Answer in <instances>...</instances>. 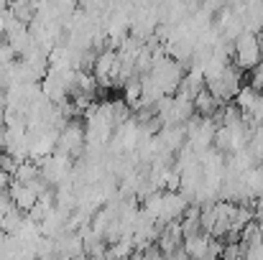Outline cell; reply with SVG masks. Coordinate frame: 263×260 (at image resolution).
I'll use <instances>...</instances> for the list:
<instances>
[{
  "label": "cell",
  "mask_w": 263,
  "mask_h": 260,
  "mask_svg": "<svg viewBox=\"0 0 263 260\" xmlns=\"http://www.w3.org/2000/svg\"><path fill=\"white\" fill-rule=\"evenodd\" d=\"M194 115V102L179 94H169L156 105V120L161 128H176V125H186Z\"/></svg>",
  "instance_id": "1"
},
{
  "label": "cell",
  "mask_w": 263,
  "mask_h": 260,
  "mask_svg": "<svg viewBox=\"0 0 263 260\" xmlns=\"http://www.w3.org/2000/svg\"><path fill=\"white\" fill-rule=\"evenodd\" d=\"M233 62L240 72H253L263 62V41L256 33H243L233 44Z\"/></svg>",
  "instance_id": "2"
},
{
  "label": "cell",
  "mask_w": 263,
  "mask_h": 260,
  "mask_svg": "<svg viewBox=\"0 0 263 260\" xmlns=\"http://www.w3.org/2000/svg\"><path fill=\"white\" fill-rule=\"evenodd\" d=\"M87 151V133H85V120H72L67 123V128L59 133V141H57V153L59 156H67V158H82Z\"/></svg>",
  "instance_id": "3"
},
{
  "label": "cell",
  "mask_w": 263,
  "mask_h": 260,
  "mask_svg": "<svg viewBox=\"0 0 263 260\" xmlns=\"http://www.w3.org/2000/svg\"><path fill=\"white\" fill-rule=\"evenodd\" d=\"M243 72L235 67V64H230L222 74H217L215 79H207V92L220 102V105H225V102H235V97H238V92L243 89Z\"/></svg>",
  "instance_id": "4"
},
{
  "label": "cell",
  "mask_w": 263,
  "mask_h": 260,
  "mask_svg": "<svg viewBox=\"0 0 263 260\" xmlns=\"http://www.w3.org/2000/svg\"><path fill=\"white\" fill-rule=\"evenodd\" d=\"M151 77H154L156 85L164 89V94L169 97V94H176V89H179V85H181V79L186 77V69L166 54V56H161V59L154 62V67H151Z\"/></svg>",
  "instance_id": "5"
},
{
  "label": "cell",
  "mask_w": 263,
  "mask_h": 260,
  "mask_svg": "<svg viewBox=\"0 0 263 260\" xmlns=\"http://www.w3.org/2000/svg\"><path fill=\"white\" fill-rule=\"evenodd\" d=\"M39 169H41V176L46 178V184L57 189V186H62V184L72 181V173H74V161H72V158H67V156L54 153V156L44 158V161L39 164Z\"/></svg>",
  "instance_id": "6"
},
{
  "label": "cell",
  "mask_w": 263,
  "mask_h": 260,
  "mask_svg": "<svg viewBox=\"0 0 263 260\" xmlns=\"http://www.w3.org/2000/svg\"><path fill=\"white\" fill-rule=\"evenodd\" d=\"M92 74L97 79L100 87H115V79H118V51L115 49H102L97 54V62L92 67Z\"/></svg>",
  "instance_id": "7"
},
{
  "label": "cell",
  "mask_w": 263,
  "mask_h": 260,
  "mask_svg": "<svg viewBox=\"0 0 263 260\" xmlns=\"http://www.w3.org/2000/svg\"><path fill=\"white\" fill-rule=\"evenodd\" d=\"M189 202L184 194L179 191H164V204H161V214H159V225H174V222H181L184 214L189 212Z\"/></svg>",
  "instance_id": "8"
},
{
  "label": "cell",
  "mask_w": 263,
  "mask_h": 260,
  "mask_svg": "<svg viewBox=\"0 0 263 260\" xmlns=\"http://www.w3.org/2000/svg\"><path fill=\"white\" fill-rule=\"evenodd\" d=\"M54 250H57V258L59 260L87 258V253H85V240H82V235H80L77 230H72V232L57 237V240H54Z\"/></svg>",
  "instance_id": "9"
},
{
  "label": "cell",
  "mask_w": 263,
  "mask_h": 260,
  "mask_svg": "<svg viewBox=\"0 0 263 260\" xmlns=\"http://www.w3.org/2000/svg\"><path fill=\"white\" fill-rule=\"evenodd\" d=\"M159 250L164 253V255H169V253H176V250H181V245H184V232H181V225L174 222V225H164L161 227V232H159Z\"/></svg>",
  "instance_id": "10"
},
{
  "label": "cell",
  "mask_w": 263,
  "mask_h": 260,
  "mask_svg": "<svg viewBox=\"0 0 263 260\" xmlns=\"http://www.w3.org/2000/svg\"><path fill=\"white\" fill-rule=\"evenodd\" d=\"M10 199H13V204L21 209V212H31L33 207H36V202H39V191L33 189V186H26V184H18V181H13L10 184Z\"/></svg>",
  "instance_id": "11"
},
{
  "label": "cell",
  "mask_w": 263,
  "mask_h": 260,
  "mask_svg": "<svg viewBox=\"0 0 263 260\" xmlns=\"http://www.w3.org/2000/svg\"><path fill=\"white\" fill-rule=\"evenodd\" d=\"M204 89H207V79H204L199 72L189 69V72H186V77L181 79L179 89H176V94H179V97H186V99H192V102H194Z\"/></svg>",
  "instance_id": "12"
},
{
  "label": "cell",
  "mask_w": 263,
  "mask_h": 260,
  "mask_svg": "<svg viewBox=\"0 0 263 260\" xmlns=\"http://www.w3.org/2000/svg\"><path fill=\"white\" fill-rule=\"evenodd\" d=\"M261 102H263L261 92H258V89H253L251 85H246L240 92H238V97H235V102H233V105H235V107H238V110H240V112L248 117V115H251V112H253V110L261 105Z\"/></svg>",
  "instance_id": "13"
},
{
  "label": "cell",
  "mask_w": 263,
  "mask_h": 260,
  "mask_svg": "<svg viewBox=\"0 0 263 260\" xmlns=\"http://www.w3.org/2000/svg\"><path fill=\"white\" fill-rule=\"evenodd\" d=\"M210 243H212V237L204 235V232H199V235L186 237L181 248H184V253L189 255V260H204L207 250H210Z\"/></svg>",
  "instance_id": "14"
},
{
  "label": "cell",
  "mask_w": 263,
  "mask_h": 260,
  "mask_svg": "<svg viewBox=\"0 0 263 260\" xmlns=\"http://www.w3.org/2000/svg\"><path fill=\"white\" fill-rule=\"evenodd\" d=\"M220 107H222V105H220V102H217V99H215V97L207 92V89H204V92H202V94L194 99V112H197L199 117H215V115L220 112Z\"/></svg>",
  "instance_id": "15"
},
{
  "label": "cell",
  "mask_w": 263,
  "mask_h": 260,
  "mask_svg": "<svg viewBox=\"0 0 263 260\" xmlns=\"http://www.w3.org/2000/svg\"><path fill=\"white\" fill-rule=\"evenodd\" d=\"M179 225H181L184 240L192 237V235H199V232H202V209H199V207H189V212L184 214V219H181Z\"/></svg>",
  "instance_id": "16"
},
{
  "label": "cell",
  "mask_w": 263,
  "mask_h": 260,
  "mask_svg": "<svg viewBox=\"0 0 263 260\" xmlns=\"http://www.w3.org/2000/svg\"><path fill=\"white\" fill-rule=\"evenodd\" d=\"M26 219H28V214L21 212L18 207H13V209L3 217V232H5V235H18L21 227L26 225Z\"/></svg>",
  "instance_id": "17"
},
{
  "label": "cell",
  "mask_w": 263,
  "mask_h": 260,
  "mask_svg": "<svg viewBox=\"0 0 263 260\" xmlns=\"http://www.w3.org/2000/svg\"><path fill=\"white\" fill-rule=\"evenodd\" d=\"M10 13L15 21L31 26V21L36 18V3H28V0H18V3H10Z\"/></svg>",
  "instance_id": "18"
},
{
  "label": "cell",
  "mask_w": 263,
  "mask_h": 260,
  "mask_svg": "<svg viewBox=\"0 0 263 260\" xmlns=\"http://www.w3.org/2000/svg\"><path fill=\"white\" fill-rule=\"evenodd\" d=\"M39 178H41V169H39V164H33V161L21 164L15 176H13V181H18V184H33V181H39Z\"/></svg>",
  "instance_id": "19"
},
{
  "label": "cell",
  "mask_w": 263,
  "mask_h": 260,
  "mask_svg": "<svg viewBox=\"0 0 263 260\" xmlns=\"http://www.w3.org/2000/svg\"><path fill=\"white\" fill-rule=\"evenodd\" d=\"M18 161L15 158H10L8 153H0V171H5V173H10V176H15V171H18Z\"/></svg>",
  "instance_id": "20"
},
{
  "label": "cell",
  "mask_w": 263,
  "mask_h": 260,
  "mask_svg": "<svg viewBox=\"0 0 263 260\" xmlns=\"http://www.w3.org/2000/svg\"><path fill=\"white\" fill-rule=\"evenodd\" d=\"M251 87H253V89H258V92L263 94V62L253 69V72H251Z\"/></svg>",
  "instance_id": "21"
},
{
  "label": "cell",
  "mask_w": 263,
  "mask_h": 260,
  "mask_svg": "<svg viewBox=\"0 0 263 260\" xmlns=\"http://www.w3.org/2000/svg\"><path fill=\"white\" fill-rule=\"evenodd\" d=\"M243 253H246V260H263V243L243 248Z\"/></svg>",
  "instance_id": "22"
},
{
  "label": "cell",
  "mask_w": 263,
  "mask_h": 260,
  "mask_svg": "<svg viewBox=\"0 0 263 260\" xmlns=\"http://www.w3.org/2000/svg\"><path fill=\"white\" fill-rule=\"evenodd\" d=\"M164 260H189V255H186V253H184V248H181V250H176V253H169Z\"/></svg>",
  "instance_id": "23"
},
{
  "label": "cell",
  "mask_w": 263,
  "mask_h": 260,
  "mask_svg": "<svg viewBox=\"0 0 263 260\" xmlns=\"http://www.w3.org/2000/svg\"><path fill=\"white\" fill-rule=\"evenodd\" d=\"M82 260H105V258H82Z\"/></svg>",
  "instance_id": "24"
},
{
  "label": "cell",
  "mask_w": 263,
  "mask_h": 260,
  "mask_svg": "<svg viewBox=\"0 0 263 260\" xmlns=\"http://www.w3.org/2000/svg\"><path fill=\"white\" fill-rule=\"evenodd\" d=\"M128 260H133V258H128Z\"/></svg>",
  "instance_id": "25"
}]
</instances>
